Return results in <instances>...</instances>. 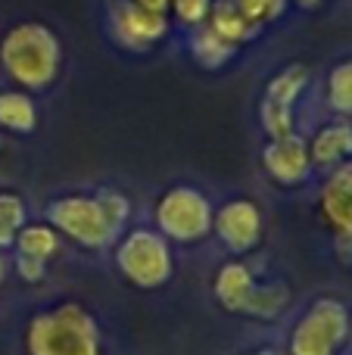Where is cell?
I'll return each mask as SVG.
<instances>
[{
  "label": "cell",
  "instance_id": "6da1fadb",
  "mask_svg": "<svg viewBox=\"0 0 352 355\" xmlns=\"http://www.w3.org/2000/svg\"><path fill=\"white\" fill-rule=\"evenodd\" d=\"M28 355H103L100 324L78 302H60L28 324Z\"/></svg>",
  "mask_w": 352,
  "mask_h": 355
},
{
  "label": "cell",
  "instance_id": "7a4b0ae2",
  "mask_svg": "<svg viewBox=\"0 0 352 355\" xmlns=\"http://www.w3.org/2000/svg\"><path fill=\"white\" fill-rule=\"evenodd\" d=\"M0 60H3L6 72L12 75V81H19L22 87H31V91H41V87L53 85L62 53H60V41H56V35L47 25L25 22L16 25L3 37Z\"/></svg>",
  "mask_w": 352,
  "mask_h": 355
},
{
  "label": "cell",
  "instance_id": "3957f363",
  "mask_svg": "<svg viewBox=\"0 0 352 355\" xmlns=\"http://www.w3.org/2000/svg\"><path fill=\"white\" fill-rule=\"evenodd\" d=\"M112 259L118 275L137 290H159L175 275L172 243L156 227H128L112 243Z\"/></svg>",
  "mask_w": 352,
  "mask_h": 355
},
{
  "label": "cell",
  "instance_id": "277c9868",
  "mask_svg": "<svg viewBox=\"0 0 352 355\" xmlns=\"http://www.w3.org/2000/svg\"><path fill=\"white\" fill-rule=\"evenodd\" d=\"M212 200L193 184H172L156 196L153 221L168 243H200L212 234Z\"/></svg>",
  "mask_w": 352,
  "mask_h": 355
},
{
  "label": "cell",
  "instance_id": "5b68a950",
  "mask_svg": "<svg viewBox=\"0 0 352 355\" xmlns=\"http://www.w3.org/2000/svg\"><path fill=\"white\" fill-rule=\"evenodd\" d=\"M352 334V312L337 296H322L297 318L287 355H337Z\"/></svg>",
  "mask_w": 352,
  "mask_h": 355
},
{
  "label": "cell",
  "instance_id": "8992f818",
  "mask_svg": "<svg viewBox=\"0 0 352 355\" xmlns=\"http://www.w3.org/2000/svg\"><path fill=\"white\" fill-rule=\"evenodd\" d=\"M47 221L56 234L69 237L72 243L85 246V250L103 252L116 243L122 234L112 227V221L106 218L103 202L97 200V193H69L60 196L47 206Z\"/></svg>",
  "mask_w": 352,
  "mask_h": 355
},
{
  "label": "cell",
  "instance_id": "52a82bcc",
  "mask_svg": "<svg viewBox=\"0 0 352 355\" xmlns=\"http://www.w3.org/2000/svg\"><path fill=\"white\" fill-rule=\"evenodd\" d=\"M309 78L312 72L306 62H290L268 78L259 97V128L265 137H281L297 131V106L309 87Z\"/></svg>",
  "mask_w": 352,
  "mask_h": 355
},
{
  "label": "cell",
  "instance_id": "ba28073f",
  "mask_svg": "<svg viewBox=\"0 0 352 355\" xmlns=\"http://www.w3.org/2000/svg\"><path fill=\"white\" fill-rule=\"evenodd\" d=\"M212 234L231 256H249L265 237V215L249 196H231L212 212Z\"/></svg>",
  "mask_w": 352,
  "mask_h": 355
},
{
  "label": "cell",
  "instance_id": "9c48e42d",
  "mask_svg": "<svg viewBox=\"0 0 352 355\" xmlns=\"http://www.w3.org/2000/svg\"><path fill=\"white\" fill-rule=\"evenodd\" d=\"M262 168L272 178V184L287 190L303 187L312 178V156H309V137H303L299 131L281 137H268L262 147Z\"/></svg>",
  "mask_w": 352,
  "mask_h": 355
},
{
  "label": "cell",
  "instance_id": "30bf717a",
  "mask_svg": "<svg viewBox=\"0 0 352 355\" xmlns=\"http://www.w3.org/2000/svg\"><path fill=\"white\" fill-rule=\"evenodd\" d=\"M109 28L116 35V41L125 50H137L147 53L156 44H162L172 31V19L159 16V12H147L131 0H118L109 12Z\"/></svg>",
  "mask_w": 352,
  "mask_h": 355
},
{
  "label": "cell",
  "instance_id": "8fae6325",
  "mask_svg": "<svg viewBox=\"0 0 352 355\" xmlns=\"http://www.w3.org/2000/svg\"><path fill=\"white\" fill-rule=\"evenodd\" d=\"M322 221L334 231V243L352 246V159L331 168L318 190Z\"/></svg>",
  "mask_w": 352,
  "mask_h": 355
},
{
  "label": "cell",
  "instance_id": "7c38bea8",
  "mask_svg": "<svg viewBox=\"0 0 352 355\" xmlns=\"http://www.w3.org/2000/svg\"><path fill=\"white\" fill-rule=\"evenodd\" d=\"M256 284H259L256 271L249 268L240 256H234V259H228V262H222V268L215 271L212 296H215V302L225 309V312L243 315L249 306V296H253Z\"/></svg>",
  "mask_w": 352,
  "mask_h": 355
},
{
  "label": "cell",
  "instance_id": "4fadbf2b",
  "mask_svg": "<svg viewBox=\"0 0 352 355\" xmlns=\"http://www.w3.org/2000/svg\"><path fill=\"white\" fill-rule=\"evenodd\" d=\"M312 168H337L352 159V122L349 119H334L324 122L309 141Z\"/></svg>",
  "mask_w": 352,
  "mask_h": 355
},
{
  "label": "cell",
  "instance_id": "5bb4252c",
  "mask_svg": "<svg viewBox=\"0 0 352 355\" xmlns=\"http://www.w3.org/2000/svg\"><path fill=\"white\" fill-rule=\"evenodd\" d=\"M187 53H191V60L197 62L200 69H206V72H222V69L240 53V47L228 44L222 35H215L209 25H197V28L187 31Z\"/></svg>",
  "mask_w": 352,
  "mask_h": 355
},
{
  "label": "cell",
  "instance_id": "9a60e30c",
  "mask_svg": "<svg viewBox=\"0 0 352 355\" xmlns=\"http://www.w3.org/2000/svg\"><path fill=\"white\" fill-rule=\"evenodd\" d=\"M206 25H209L215 35H222L228 44H234V47H243V44L256 41V37L262 35L259 28H253V25L237 12V6L231 3V0H212V10H209Z\"/></svg>",
  "mask_w": 352,
  "mask_h": 355
},
{
  "label": "cell",
  "instance_id": "2e32d148",
  "mask_svg": "<svg viewBox=\"0 0 352 355\" xmlns=\"http://www.w3.org/2000/svg\"><path fill=\"white\" fill-rule=\"evenodd\" d=\"M324 103L337 119H352V56L334 62L324 78Z\"/></svg>",
  "mask_w": 352,
  "mask_h": 355
},
{
  "label": "cell",
  "instance_id": "e0dca14e",
  "mask_svg": "<svg viewBox=\"0 0 352 355\" xmlns=\"http://www.w3.org/2000/svg\"><path fill=\"white\" fill-rule=\"evenodd\" d=\"M287 302H290V287H287L284 281H259L256 290H253V296H249V306H247L243 315L272 321L284 312Z\"/></svg>",
  "mask_w": 352,
  "mask_h": 355
},
{
  "label": "cell",
  "instance_id": "ac0fdd59",
  "mask_svg": "<svg viewBox=\"0 0 352 355\" xmlns=\"http://www.w3.org/2000/svg\"><path fill=\"white\" fill-rule=\"evenodd\" d=\"M16 246L19 256L47 265V259H53L60 252V234L50 225H22V231L16 234Z\"/></svg>",
  "mask_w": 352,
  "mask_h": 355
},
{
  "label": "cell",
  "instance_id": "d6986e66",
  "mask_svg": "<svg viewBox=\"0 0 352 355\" xmlns=\"http://www.w3.org/2000/svg\"><path fill=\"white\" fill-rule=\"evenodd\" d=\"M0 125L10 131H19V135L35 131L37 110H35L28 94H16V91L0 94Z\"/></svg>",
  "mask_w": 352,
  "mask_h": 355
},
{
  "label": "cell",
  "instance_id": "ffe728a7",
  "mask_svg": "<svg viewBox=\"0 0 352 355\" xmlns=\"http://www.w3.org/2000/svg\"><path fill=\"white\" fill-rule=\"evenodd\" d=\"M231 3L237 6V12H240L253 28L265 31L268 25H274L281 16H284L290 0H231Z\"/></svg>",
  "mask_w": 352,
  "mask_h": 355
},
{
  "label": "cell",
  "instance_id": "44dd1931",
  "mask_svg": "<svg viewBox=\"0 0 352 355\" xmlns=\"http://www.w3.org/2000/svg\"><path fill=\"white\" fill-rule=\"evenodd\" d=\"M25 225V202L16 193H0V246L16 243V234Z\"/></svg>",
  "mask_w": 352,
  "mask_h": 355
},
{
  "label": "cell",
  "instance_id": "7402d4cb",
  "mask_svg": "<svg viewBox=\"0 0 352 355\" xmlns=\"http://www.w3.org/2000/svg\"><path fill=\"white\" fill-rule=\"evenodd\" d=\"M212 10V0H172L168 6V19H175L178 25H184L187 31L197 28V25H206Z\"/></svg>",
  "mask_w": 352,
  "mask_h": 355
},
{
  "label": "cell",
  "instance_id": "603a6c76",
  "mask_svg": "<svg viewBox=\"0 0 352 355\" xmlns=\"http://www.w3.org/2000/svg\"><path fill=\"white\" fill-rule=\"evenodd\" d=\"M19 275H22L25 281H41L44 277V262H35V259L19 256Z\"/></svg>",
  "mask_w": 352,
  "mask_h": 355
},
{
  "label": "cell",
  "instance_id": "cb8c5ba5",
  "mask_svg": "<svg viewBox=\"0 0 352 355\" xmlns=\"http://www.w3.org/2000/svg\"><path fill=\"white\" fill-rule=\"evenodd\" d=\"M131 3H137L141 10H147V12H159V16H168V6H172V0H131Z\"/></svg>",
  "mask_w": 352,
  "mask_h": 355
},
{
  "label": "cell",
  "instance_id": "d4e9b609",
  "mask_svg": "<svg viewBox=\"0 0 352 355\" xmlns=\"http://www.w3.org/2000/svg\"><path fill=\"white\" fill-rule=\"evenodd\" d=\"M290 3H297V6H299V10H315V6L328 3V0H290Z\"/></svg>",
  "mask_w": 352,
  "mask_h": 355
},
{
  "label": "cell",
  "instance_id": "484cf974",
  "mask_svg": "<svg viewBox=\"0 0 352 355\" xmlns=\"http://www.w3.org/2000/svg\"><path fill=\"white\" fill-rule=\"evenodd\" d=\"M247 355H284V352L274 349V346H259V349H253V352H247Z\"/></svg>",
  "mask_w": 352,
  "mask_h": 355
}]
</instances>
